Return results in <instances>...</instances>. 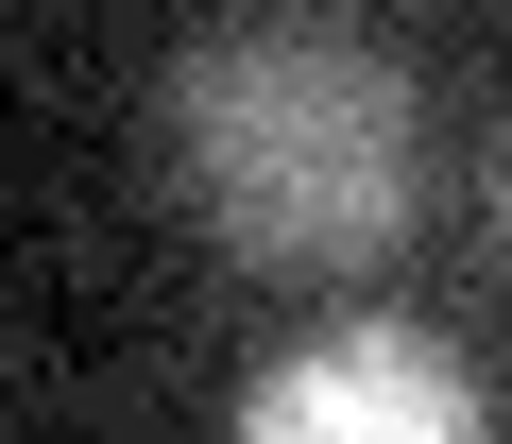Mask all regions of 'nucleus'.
Segmentation results:
<instances>
[{
	"label": "nucleus",
	"instance_id": "obj_1",
	"mask_svg": "<svg viewBox=\"0 0 512 444\" xmlns=\"http://www.w3.org/2000/svg\"><path fill=\"white\" fill-rule=\"evenodd\" d=\"M171 188L239 274H359L427 205V103L359 18L256 0L171 69Z\"/></svg>",
	"mask_w": 512,
	"mask_h": 444
},
{
	"label": "nucleus",
	"instance_id": "obj_2",
	"mask_svg": "<svg viewBox=\"0 0 512 444\" xmlns=\"http://www.w3.org/2000/svg\"><path fill=\"white\" fill-rule=\"evenodd\" d=\"M222 444H495V427H478V393L427 325H325L239 393Z\"/></svg>",
	"mask_w": 512,
	"mask_h": 444
},
{
	"label": "nucleus",
	"instance_id": "obj_3",
	"mask_svg": "<svg viewBox=\"0 0 512 444\" xmlns=\"http://www.w3.org/2000/svg\"><path fill=\"white\" fill-rule=\"evenodd\" d=\"M495 257H512V154H495Z\"/></svg>",
	"mask_w": 512,
	"mask_h": 444
}]
</instances>
